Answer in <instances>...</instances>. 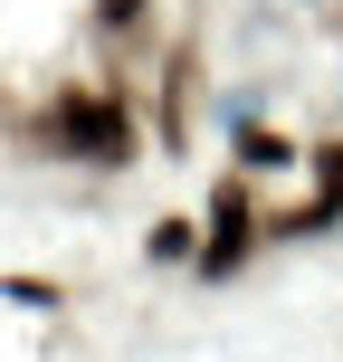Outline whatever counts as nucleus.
<instances>
[{"instance_id": "obj_1", "label": "nucleus", "mask_w": 343, "mask_h": 362, "mask_svg": "<svg viewBox=\"0 0 343 362\" xmlns=\"http://www.w3.org/2000/svg\"><path fill=\"white\" fill-rule=\"evenodd\" d=\"M48 144L76 153V163H134V124H124V105H115V95H95V86H67V95L48 105Z\"/></svg>"}, {"instance_id": "obj_2", "label": "nucleus", "mask_w": 343, "mask_h": 362, "mask_svg": "<svg viewBox=\"0 0 343 362\" xmlns=\"http://www.w3.org/2000/svg\"><path fill=\"white\" fill-rule=\"evenodd\" d=\"M238 248H248V200H238V181L219 191V238H210V267H238Z\"/></svg>"}, {"instance_id": "obj_3", "label": "nucleus", "mask_w": 343, "mask_h": 362, "mask_svg": "<svg viewBox=\"0 0 343 362\" xmlns=\"http://www.w3.org/2000/svg\"><path fill=\"white\" fill-rule=\"evenodd\" d=\"M144 10H153V0H95V19H105V29H144Z\"/></svg>"}]
</instances>
